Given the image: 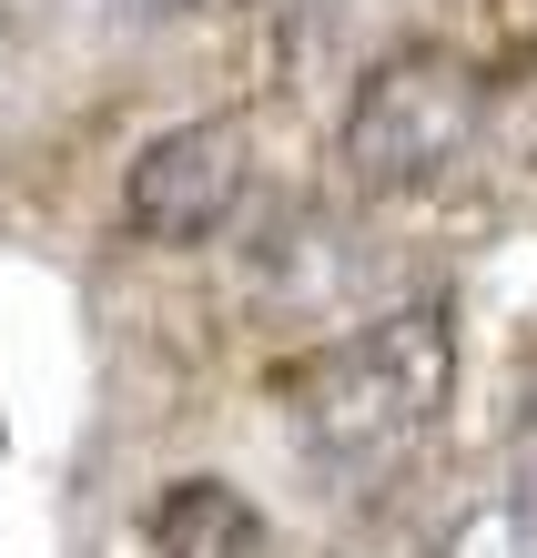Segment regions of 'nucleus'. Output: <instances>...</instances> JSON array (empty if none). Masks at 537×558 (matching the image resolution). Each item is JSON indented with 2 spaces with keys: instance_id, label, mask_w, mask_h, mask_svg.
Here are the masks:
<instances>
[{
  "instance_id": "2",
  "label": "nucleus",
  "mask_w": 537,
  "mask_h": 558,
  "mask_svg": "<svg viewBox=\"0 0 537 558\" xmlns=\"http://www.w3.org/2000/svg\"><path fill=\"white\" fill-rule=\"evenodd\" d=\"M487 133V82L466 72L456 51H386L376 72L355 82L345 102V133H334V153H345V173L365 193H386V204H406V193H436L456 173L466 153H477Z\"/></svg>"
},
{
  "instance_id": "1",
  "label": "nucleus",
  "mask_w": 537,
  "mask_h": 558,
  "mask_svg": "<svg viewBox=\"0 0 537 558\" xmlns=\"http://www.w3.org/2000/svg\"><path fill=\"white\" fill-rule=\"evenodd\" d=\"M447 397H456V325H447V305H395L376 325H355V336L315 345L305 366L284 376L294 447H305L325 477H345V487L395 477L436 437Z\"/></svg>"
},
{
  "instance_id": "4",
  "label": "nucleus",
  "mask_w": 537,
  "mask_h": 558,
  "mask_svg": "<svg viewBox=\"0 0 537 558\" xmlns=\"http://www.w3.org/2000/svg\"><path fill=\"white\" fill-rule=\"evenodd\" d=\"M152 558H274V538L223 477H183L152 508Z\"/></svg>"
},
{
  "instance_id": "3",
  "label": "nucleus",
  "mask_w": 537,
  "mask_h": 558,
  "mask_svg": "<svg viewBox=\"0 0 537 558\" xmlns=\"http://www.w3.org/2000/svg\"><path fill=\"white\" fill-rule=\"evenodd\" d=\"M244 173H254V143L244 122H173V133H152L132 153L122 173V223L143 244H204L233 223L244 204Z\"/></svg>"
}]
</instances>
